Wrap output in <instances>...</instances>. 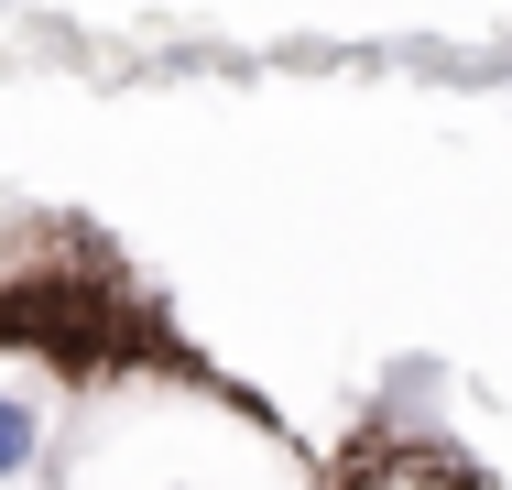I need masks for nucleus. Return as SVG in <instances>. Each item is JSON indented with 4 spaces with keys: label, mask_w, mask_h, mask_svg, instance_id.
Segmentation results:
<instances>
[{
    "label": "nucleus",
    "mask_w": 512,
    "mask_h": 490,
    "mask_svg": "<svg viewBox=\"0 0 512 490\" xmlns=\"http://www.w3.org/2000/svg\"><path fill=\"white\" fill-rule=\"evenodd\" d=\"M22 469H33V414L0 392V480H22Z\"/></svg>",
    "instance_id": "1"
}]
</instances>
